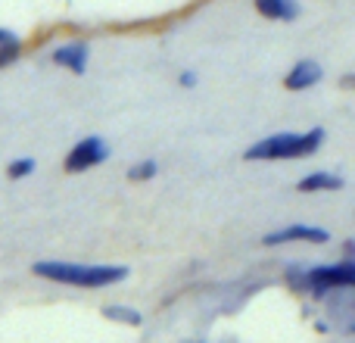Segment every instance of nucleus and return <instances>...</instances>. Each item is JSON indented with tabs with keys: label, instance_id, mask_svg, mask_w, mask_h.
Here are the masks:
<instances>
[{
	"label": "nucleus",
	"instance_id": "nucleus-6",
	"mask_svg": "<svg viewBox=\"0 0 355 343\" xmlns=\"http://www.w3.org/2000/svg\"><path fill=\"white\" fill-rule=\"evenodd\" d=\"M50 60H53L56 66L75 72V75H85L87 72V60H91V44H87V41L60 44V47L53 50V56H50Z\"/></svg>",
	"mask_w": 355,
	"mask_h": 343
},
{
	"label": "nucleus",
	"instance_id": "nucleus-10",
	"mask_svg": "<svg viewBox=\"0 0 355 343\" xmlns=\"http://www.w3.org/2000/svg\"><path fill=\"white\" fill-rule=\"evenodd\" d=\"M19 53H22V41H19V35L10 31V28H0V69L10 66V62H16Z\"/></svg>",
	"mask_w": 355,
	"mask_h": 343
},
{
	"label": "nucleus",
	"instance_id": "nucleus-2",
	"mask_svg": "<svg viewBox=\"0 0 355 343\" xmlns=\"http://www.w3.org/2000/svg\"><path fill=\"white\" fill-rule=\"evenodd\" d=\"M324 128H312L302 131V135H293V131H281V135H271L256 141L250 150H246V160H302V156L318 153V147L324 144Z\"/></svg>",
	"mask_w": 355,
	"mask_h": 343
},
{
	"label": "nucleus",
	"instance_id": "nucleus-9",
	"mask_svg": "<svg viewBox=\"0 0 355 343\" xmlns=\"http://www.w3.org/2000/svg\"><path fill=\"white\" fill-rule=\"evenodd\" d=\"M296 187L302 190V194H321V190H340L343 187V178L334 175V172H312V175H306Z\"/></svg>",
	"mask_w": 355,
	"mask_h": 343
},
{
	"label": "nucleus",
	"instance_id": "nucleus-12",
	"mask_svg": "<svg viewBox=\"0 0 355 343\" xmlns=\"http://www.w3.org/2000/svg\"><path fill=\"white\" fill-rule=\"evenodd\" d=\"M156 172H159V162H156V160H144V162H137V166L128 169V178H131V181H147V178H156Z\"/></svg>",
	"mask_w": 355,
	"mask_h": 343
},
{
	"label": "nucleus",
	"instance_id": "nucleus-15",
	"mask_svg": "<svg viewBox=\"0 0 355 343\" xmlns=\"http://www.w3.org/2000/svg\"><path fill=\"white\" fill-rule=\"evenodd\" d=\"M343 85H346V87H355V75H346V78H343Z\"/></svg>",
	"mask_w": 355,
	"mask_h": 343
},
{
	"label": "nucleus",
	"instance_id": "nucleus-13",
	"mask_svg": "<svg viewBox=\"0 0 355 343\" xmlns=\"http://www.w3.org/2000/svg\"><path fill=\"white\" fill-rule=\"evenodd\" d=\"M31 172H35V160H28V156H25V160H12L10 166H6V178H12V181H16V178H28Z\"/></svg>",
	"mask_w": 355,
	"mask_h": 343
},
{
	"label": "nucleus",
	"instance_id": "nucleus-3",
	"mask_svg": "<svg viewBox=\"0 0 355 343\" xmlns=\"http://www.w3.org/2000/svg\"><path fill=\"white\" fill-rule=\"evenodd\" d=\"M287 281L296 290L306 294L324 296L327 290H340V287H352L355 290V259H343L334 265H315V269H290Z\"/></svg>",
	"mask_w": 355,
	"mask_h": 343
},
{
	"label": "nucleus",
	"instance_id": "nucleus-11",
	"mask_svg": "<svg viewBox=\"0 0 355 343\" xmlns=\"http://www.w3.org/2000/svg\"><path fill=\"white\" fill-rule=\"evenodd\" d=\"M103 319L122 321V325H131V328L141 325V312H137V309H131V306H106L103 309Z\"/></svg>",
	"mask_w": 355,
	"mask_h": 343
},
{
	"label": "nucleus",
	"instance_id": "nucleus-4",
	"mask_svg": "<svg viewBox=\"0 0 355 343\" xmlns=\"http://www.w3.org/2000/svg\"><path fill=\"white\" fill-rule=\"evenodd\" d=\"M110 153H112V150H110V144H106L103 137H97V135L81 137V141L66 153L62 169H66L69 175H72V172L78 175V172H87V169L100 166V162H106V160H110Z\"/></svg>",
	"mask_w": 355,
	"mask_h": 343
},
{
	"label": "nucleus",
	"instance_id": "nucleus-1",
	"mask_svg": "<svg viewBox=\"0 0 355 343\" xmlns=\"http://www.w3.org/2000/svg\"><path fill=\"white\" fill-rule=\"evenodd\" d=\"M37 278H47L56 284H72V287H110L128 278V265H87V262H35L31 265Z\"/></svg>",
	"mask_w": 355,
	"mask_h": 343
},
{
	"label": "nucleus",
	"instance_id": "nucleus-14",
	"mask_svg": "<svg viewBox=\"0 0 355 343\" xmlns=\"http://www.w3.org/2000/svg\"><path fill=\"white\" fill-rule=\"evenodd\" d=\"M196 81H200V78H196V72H193V69H187V72H181V75H178V85H181V87H193Z\"/></svg>",
	"mask_w": 355,
	"mask_h": 343
},
{
	"label": "nucleus",
	"instance_id": "nucleus-8",
	"mask_svg": "<svg viewBox=\"0 0 355 343\" xmlns=\"http://www.w3.org/2000/svg\"><path fill=\"white\" fill-rule=\"evenodd\" d=\"M256 10L265 19H275V22H293L302 12L300 0H256Z\"/></svg>",
	"mask_w": 355,
	"mask_h": 343
},
{
	"label": "nucleus",
	"instance_id": "nucleus-7",
	"mask_svg": "<svg viewBox=\"0 0 355 343\" xmlns=\"http://www.w3.org/2000/svg\"><path fill=\"white\" fill-rule=\"evenodd\" d=\"M321 78H324V69H321L318 62L315 60H300L287 72L284 85H287V91H309V87H315Z\"/></svg>",
	"mask_w": 355,
	"mask_h": 343
},
{
	"label": "nucleus",
	"instance_id": "nucleus-5",
	"mask_svg": "<svg viewBox=\"0 0 355 343\" xmlns=\"http://www.w3.org/2000/svg\"><path fill=\"white\" fill-rule=\"evenodd\" d=\"M293 240H302V244H327L331 234L324 228H315V225H287L281 231H271L262 237L265 246H281V244H293Z\"/></svg>",
	"mask_w": 355,
	"mask_h": 343
}]
</instances>
